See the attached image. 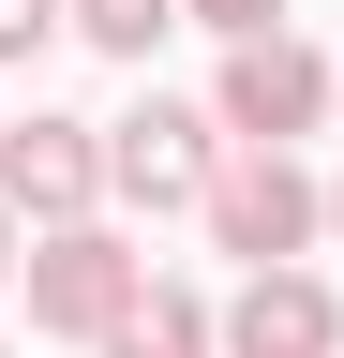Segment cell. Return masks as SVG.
<instances>
[{"mask_svg": "<svg viewBox=\"0 0 344 358\" xmlns=\"http://www.w3.org/2000/svg\"><path fill=\"white\" fill-rule=\"evenodd\" d=\"M0 284H30V224L15 209H0Z\"/></svg>", "mask_w": 344, "mask_h": 358, "instance_id": "11", "label": "cell"}, {"mask_svg": "<svg viewBox=\"0 0 344 358\" xmlns=\"http://www.w3.org/2000/svg\"><path fill=\"white\" fill-rule=\"evenodd\" d=\"M165 30H180V0H75V45H105V60H150Z\"/></svg>", "mask_w": 344, "mask_h": 358, "instance_id": "8", "label": "cell"}, {"mask_svg": "<svg viewBox=\"0 0 344 358\" xmlns=\"http://www.w3.org/2000/svg\"><path fill=\"white\" fill-rule=\"evenodd\" d=\"M150 299V254L120 239V224H60V239H30V329L60 343H120V313Z\"/></svg>", "mask_w": 344, "mask_h": 358, "instance_id": "2", "label": "cell"}, {"mask_svg": "<svg viewBox=\"0 0 344 358\" xmlns=\"http://www.w3.org/2000/svg\"><path fill=\"white\" fill-rule=\"evenodd\" d=\"M0 358H15V343H0Z\"/></svg>", "mask_w": 344, "mask_h": 358, "instance_id": "13", "label": "cell"}, {"mask_svg": "<svg viewBox=\"0 0 344 358\" xmlns=\"http://www.w3.org/2000/svg\"><path fill=\"white\" fill-rule=\"evenodd\" d=\"M0 209L30 224V239H60V224H105V120H0Z\"/></svg>", "mask_w": 344, "mask_h": 358, "instance_id": "3", "label": "cell"}, {"mask_svg": "<svg viewBox=\"0 0 344 358\" xmlns=\"http://www.w3.org/2000/svg\"><path fill=\"white\" fill-rule=\"evenodd\" d=\"M209 343H225V313H209L195 284H150L135 313H120V343H105V358H209Z\"/></svg>", "mask_w": 344, "mask_h": 358, "instance_id": "7", "label": "cell"}, {"mask_svg": "<svg viewBox=\"0 0 344 358\" xmlns=\"http://www.w3.org/2000/svg\"><path fill=\"white\" fill-rule=\"evenodd\" d=\"M225 358H344V299L315 268H270V284L225 299Z\"/></svg>", "mask_w": 344, "mask_h": 358, "instance_id": "6", "label": "cell"}, {"mask_svg": "<svg viewBox=\"0 0 344 358\" xmlns=\"http://www.w3.org/2000/svg\"><path fill=\"white\" fill-rule=\"evenodd\" d=\"M344 105V60H315L299 30H270V45H225V90H209V120L240 134V150H299Z\"/></svg>", "mask_w": 344, "mask_h": 358, "instance_id": "4", "label": "cell"}, {"mask_svg": "<svg viewBox=\"0 0 344 358\" xmlns=\"http://www.w3.org/2000/svg\"><path fill=\"white\" fill-rule=\"evenodd\" d=\"M225 120L209 105H135V120H105V194H135V209H209V179H225Z\"/></svg>", "mask_w": 344, "mask_h": 358, "instance_id": "5", "label": "cell"}, {"mask_svg": "<svg viewBox=\"0 0 344 358\" xmlns=\"http://www.w3.org/2000/svg\"><path fill=\"white\" fill-rule=\"evenodd\" d=\"M46 30H75V0H0V60H30Z\"/></svg>", "mask_w": 344, "mask_h": 358, "instance_id": "10", "label": "cell"}, {"mask_svg": "<svg viewBox=\"0 0 344 358\" xmlns=\"http://www.w3.org/2000/svg\"><path fill=\"white\" fill-rule=\"evenodd\" d=\"M180 30H225V45H270L284 0H180Z\"/></svg>", "mask_w": 344, "mask_h": 358, "instance_id": "9", "label": "cell"}, {"mask_svg": "<svg viewBox=\"0 0 344 358\" xmlns=\"http://www.w3.org/2000/svg\"><path fill=\"white\" fill-rule=\"evenodd\" d=\"M329 239H344V179H329Z\"/></svg>", "mask_w": 344, "mask_h": 358, "instance_id": "12", "label": "cell"}, {"mask_svg": "<svg viewBox=\"0 0 344 358\" xmlns=\"http://www.w3.org/2000/svg\"><path fill=\"white\" fill-rule=\"evenodd\" d=\"M209 239L240 254V284H270V268H299L329 239V179H299V150H240L209 179Z\"/></svg>", "mask_w": 344, "mask_h": 358, "instance_id": "1", "label": "cell"}]
</instances>
